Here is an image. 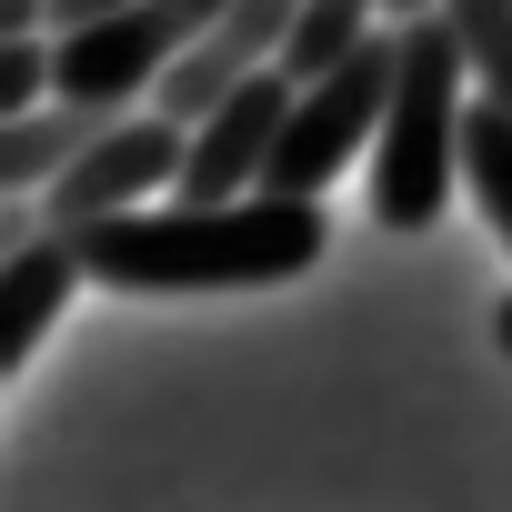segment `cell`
Masks as SVG:
<instances>
[{
  "mask_svg": "<svg viewBox=\"0 0 512 512\" xmlns=\"http://www.w3.org/2000/svg\"><path fill=\"white\" fill-rule=\"evenodd\" d=\"M181 161H191V121H171V111H151V121H101V141L41 191V231H81V221H101V211H131V201H151L161 181H181Z\"/></svg>",
  "mask_w": 512,
  "mask_h": 512,
  "instance_id": "5",
  "label": "cell"
},
{
  "mask_svg": "<svg viewBox=\"0 0 512 512\" xmlns=\"http://www.w3.org/2000/svg\"><path fill=\"white\" fill-rule=\"evenodd\" d=\"M302 81L272 61V71H251L241 91H221L201 121H191V161H181V201H231V191H262L272 151H282V121H292Z\"/></svg>",
  "mask_w": 512,
  "mask_h": 512,
  "instance_id": "6",
  "label": "cell"
},
{
  "mask_svg": "<svg viewBox=\"0 0 512 512\" xmlns=\"http://www.w3.org/2000/svg\"><path fill=\"white\" fill-rule=\"evenodd\" d=\"M372 11H382V0H302V21H292V41H282V71H292V81H322L342 51L372 41Z\"/></svg>",
  "mask_w": 512,
  "mask_h": 512,
  "instance_id": "11",
  "label": "cell"
},
{
  "mask_svg": "<svg viewBox=\"0 0 512 512\" xmlns=\"http://www.w3.org/2000/svg\"><path fill=\"white\" fill-rule=\"evenodd\" d=\"M231 11V0H111V11L61 31V101L121 111L141 91H161V71Z\"/></svg>",
  "mask_w": 512,
  "mask_h": 512,
  "instance_id": "4",
  "label": "cell"
},
{
  "mask_svg": "<svg viewBox=\"0 0 512 512\" xmlns=\"http://www.w3.org/2000/svg\"><path fill=\"white\" fill-rule=\"evenodd\" d=\"M442 11H452V31H462V51H472L482 91H492V101H512V0H442Z\"/></svg>",
  "mask_w": 512,
  "mask_h": 512,
  "instance_id": "12",
  "label": "cell"
},
{
  "mask_svg": "<svg viewBox=\"0 0 512 512\" xmlns=\"http://www.w3.org/2000/svg\"><path fill=\"white\" fill-rule=\"evenodd\" d=\"M91 282L81 241L71 231H21L11 251H0V372H21L41 352V332L61 322V302Z\"/></svg>",
  "mask_w": 512,
  "mask_h": 512,
  "instance_id": "8",
  "label": "cell"
},
{
  "mask_svg": "<svg viewBox=\"0 0 512 512\" xmlns=\"http://www.w3.org/2000/svg\"><path fill=\"white\" fill-rule=\"evenodd\" d=\"M492 332H502V352H512V302H502V322H492Z\"/></svg>",
  "mask_w": 512,
  "mask_h": 512,
  "instance_id": "14",
  "label": "cell"
},
{
  "mask_svg": "<svg viewBox=\"0 0 512 512\" xmlns=\"http://www.w3.org/2000/svg\"><path fill=\"white\" fill-rule=\"evenodd\" d=\"M71 241L101 292H262L322 262V201L231 191V201H171V211H101Z\"/></svg>",
  "mask_w": 512,
  "mask_h": 512,
  "instance_id": "1",
  "label": "cell"
},
{
  "mask_svg": "<svg viewBox=\"0 0 512 512\" xmlns=\"http://www.w3.org/2000/svg\"><path fill=\"white\" fill-rule=\"evenodd\" d=\"M101 121H111V111H91V101H41V111H21V121H0V191L41 201V191L101 141Z\"/></svg>",
  "mask_w": 512,
  "mask_h": 512,
  "instance_id": "9",
  "label": "cell"
},
{
  "mask_svg": "<svg viewBox=\"0 0 512 512\" xmlns=\"http://www.w3.org/2000/svg\"><path fill=\"white\" fill-rule=\"evenodd\" d=\"M462 171H472V191H482V211H492V231L512 241V101H472L462 111Z\"/></svg>",
  "mask_w": 512,
  "mask_h": 512,
  "instance_id": "10",
  "label": "cell"
},
{
  "mask_svg": "<svg viewBox=\"0 0 512 512\" xmlns=\"http://www.w3.org/2000/svg\"><path fill=\"white\" fill-rule=\"evenodd\" d=\"M292 21H302V0H231V11L161 71V111L171 121H201L221 91H241L251 71H272L282 61V41H292Z\"/></svg>",
  "mask_w": 512,
  "mask_h": 512,
  "instance_id": "7",
  "label": "cell"
},
{
  "mask_svg": "<svg viewBox=\"0 0 512 512\" xmlns=\"http://www.w3.org/2000/svg\"><path fill=\"white\" fill-rule=\"evenodd\" d=\"M392 81H402V31H392V41H362V51H342L322 81H302V101H292V121H282V151H272L262 191H302V201H322L332 171H342L362 141H382Z\"/></svg>",
  "mask_w": 512,
  "mask_h": 512,
  "instance_id": "3",
  "label": "cell"
},
{
  "mask_svg": "<svg viewBox=\"0 0 512 512\" xmlns=\"http://www.w3.org/2000/svg\"><path fill=\"white\" fill-rule=\"evenodd\" d=\"M41 101H61V41L21 31V41H0V121H21Z\"/></svg>",
  "mask_w": 512,
  "mask_h": 512,
  "instance_id": "13",
  "label": "cell"
},
{
  "mask_svg": "<svg viewBox=\"0 0 512 512\" xmlns=\"http://www.w3.org/2000/svg\"><path fill=\"white\" fill-rule=\"evenodd\" d=\"M462 31L452 11H402V81H392V111H382V141H372V221L382 231H432L442 201H452V171H462Z\"/></svg>",
  "mask_w": 512,
  "mask_h": 512,
  "instance_id": "2",
  "label": "cell"
},
{
  "mask_svg": "<svg viewBox=\"0 0 512 512\" xmlns=\"http://www.w3.org/2000/svg\"><path fill=\"white\" fill-rule=\"evenodd\" d=\"M382 11H432V0H382Z\"/></svg>",
  "mask_w": 512,
  "mask_h": 512,
  "instance_id": "15",
  "label": "cell"
}]
</instances>
